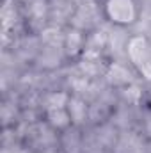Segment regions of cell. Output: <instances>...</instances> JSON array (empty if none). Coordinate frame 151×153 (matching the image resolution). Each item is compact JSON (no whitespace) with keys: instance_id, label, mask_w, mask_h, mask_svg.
<instances>
[{"instance_id":"1","label":"cell","mask_w":151,"mask_h":153,"mask_svg":"<svg viewBox=\"0 0 151 153\" xmlns=\"http://www.w3.org/2000/svg\"><path fill=\"white\" fill-rule=\"evenodd\" d=\"M105 13L115 25H130L137 18V4L135 0H107Z\"/></svg>"},{"instance_id":"2","label":"cell","mask_w":151,"mask_h":153,"mask_svg":"<svg viewBox=\"0 0 151 153\" xmlns=\"http://www.w3.org/2000/svg\"><path fill=\"white\" fill-rule=\"evenodd\" d=\"M48 123L53 126V128H68L73 119L70 112H66V109H48Z\"/></svg>"}]
</instances>
